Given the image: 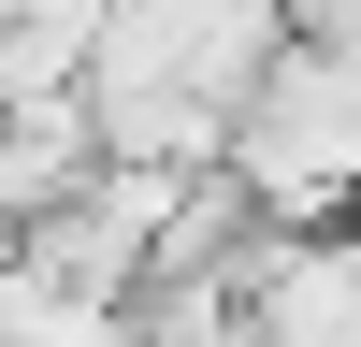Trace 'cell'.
Masks as SVG:
<instances>
[{
    "label": "cell",
    "instance_id": "6da1fadb",
    "mask_svg": "<svg viewBox=\"0 0 361 347\" xmlns=\"http://www.w3.org/2000/svg\"><path fill=\"white\" fill-rule=\"evenodd\" d=\"M231 174H246V202L289 217V231L361 217V58L347 44H289L275 73H260V102L231 116Z\"/></svg>",
    "mask_w": 361,
    "mask_h": 347
},
{
    "label": "cell",
    "instance_id": "7a4b0ae2",
    "mask_svg": "<svg viewBox=\"0 0 361 347\" xmlns=\"http://www.w3.org/2000/svg\"><path fill=\"white\" fill-rule=\"evenodd\" d=\"M87 174H102V116H87V102H58V116H0V246H29Z\"/></svg>",
    "mask_w": 361,
    "mask_h": 347
},
{
    "label": "cell",
    "instance_id": "3957f363",
    "mask_svg": "<svg viewBox=\"0 0 361 347\" xmlns=\"http://www.w3.org/2000/svg\"><path fill=\"white\" fill-rule=\"evenodd\" d=\"M87 58H102V0H0V116L87 102Z\"/></svg>",
    "mask_w": 361,
    "mask_h": 347
},
{
    "label": "cell",
    "instance_id": "277c9868",
    "mask_svg": "<svg viewBox=\"0 0 361 347\" xmlns=\"http://www.w3.org/2000/svg\"><path fill=\"white\" fill-rule=\"evenodd\" d=\"M130 333H145V347H260V304H246V275L159 260V275L130 289Z\"/></svg>",
    "mask_w": 361,
    "mask_h": 347
},
{
    "label": "cell",
    "instance_id": "5b68a950",
    "mask_svg": "<svg viewBox=\"0 0 361 347\" xmlns=\"http://www.w3.org/2000/svg\"><path fill=\"white\" fill-rule=\"evenodd\" d=\"M0 318H15V246H0Z\"/></svg>",
    "mask_w": 361,
    "mask_h": 347
}]
</instances>
